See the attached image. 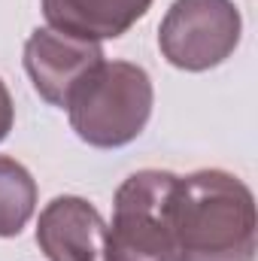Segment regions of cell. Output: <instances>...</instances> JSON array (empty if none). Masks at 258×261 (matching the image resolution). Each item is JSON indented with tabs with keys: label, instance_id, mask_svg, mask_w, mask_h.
<instances>
[{
	"label": "cell",
	"instance_id": "9c48e42d",
	"mask_svg": "<svg viewBox=\"0 0 258 261\" xmlns=\"http://www.w3.org/2000/svg\"><path fill=\"white\" fill-rule=\"evenodd\" d=\"M9 128H12V97H9V91L0 79V140L9 134Z\"/></svg>",
	"mask_w": 258,
	"mask_h": 261
},
{
	"label": "cell",
	"instance_id": "277c9868",
	"mask_svg": "<svg viewBox=\"0 0 258 261\" xmlns=\"http://www.w3.org/2000/svg\"><path fill=\"white\" fill-rule=\"evenodd\" d=\"M240 43V12L231 0H176L158 34L164 58L179 70H210Z\"/></svg>",
	"mask_w": 258,
	"mask_h": 261
},
{
	"label": "cell",
	"instance_id": "ba28073f",
	"mask_svg": "<svg viewBox=\"0 0 258 261\" xmlns=\"http://www.w3.org/2000/svg\"><path fill=\"white\" fill-rule=\"evenodd\" d=\"M34 203L37 186L31 173L18 161L0 155V237H15L34 216Z\"/></svg>",
	"mask_w": 258,
	"mask_h": 261
},
{
	"label": "cell",
	"instance_id": "8992f818",
	"mask_svg": "<svg viewBox=\"0 0 258 261\" xmlns=\"http://www.w3.org/2000/svg\"><path fill=\"white\" fill-rule=\"evenodd\" d=\"M107 225L82 197H55L37 222V243L49 261H104Z\"/></svg>",
	"mask_w": 258,
	"mask_h": 261
},
{
	"label": "cell",
	"instance_id": "7a4b0ae2",
	"mask_svg": "<svg viewBox=\"0 0 258 261\" xmlns=\"http://www.w3.org/2000/svg\"><path fill=\"white\" fill-rule=\"evenodd\" d=\"M73 130L100 149L125 146L146 128L152 113L149 73L128 61H100L88 70L67 100Z\"/></svg>",
	"mask_w": 258,
	"mask_h": 261
},
{
	"label": "cell",
	"instance_id": "52a82bcc",
	"mask_svg": "<svg viewBox=\"0 0 258 261\" xmlns=\"http://www.w3.org/2000/svg\"><path fill=\"white\" fill-rule=\"evenodd\" d=\"M152 0H43L49 24L79 40L122 37L137 18L146 15Z\"/></svg>",
	"mask_w": 258,
	"mask_h": 261
},
{
	"label": "cell",
	"instance_id": "5b68a950",
	"mask_svg": "<svg viewBox=\"0 0 258 261\" xmlns=\"http://www.w3.org/2000/svg\"><path fill=\"white\" fill-rule=\"evenodd\" d=\"M104 61V52L91 40H79L61 31H34L24 46V67L34 88L55 107H67L79 79Z\"/></svg>",
	"mask_w": 258,
	"mask_h": 261
},
{
	"label": "cell",
	"instance_id": "3957f363",
	"mask_svg": "<svg viewBox=\"0 0 258 261\" xmlns=\"http://www.w3.org/2000/svg\"><path fill=\"white\" fill-rule=\"evenodd\" d=\"M176 182L167 170H140L122 182L113 203V228L104 240V261H179Z\"/></svg>",
	"mask_w": 258,
	"mask_h": 261
},
{
	"label": "cell",
	"instance_id": "6da1fadb",
	"mask_svg": "<svg viewBox=\"0 0 258 261\" xmlns=\"http://www.w3.org/2000/svg\"><path fill=\"white\" fill-rule=\"evenodd\" d=\"M179 261H255L252 192L231 173L200 170L176 182Z\"/></svg>",
	"mask_w": 258,
	"mask_h": 261
}]
</instances>
